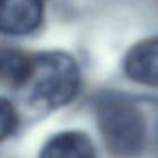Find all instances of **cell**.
I'll return each instance as SVG.
<instances>
[{
  "mask_svg": "<svg viewBox=\"0 0 158 158\" xmlns=\"http://www.w3.org/2000/svg\"><path fill=\"white\" fill-rule=\"evenodd\" d=\"M98 132L107 151L114 158H137L147 143V125L140 108L132 100L104 93L94 101Z\"/></svg>",
  "mask_w": 158,
  "mask_h": 158,
  "instance_id": "1",
  "label": "cell"
},
{
  "mask_svg": "<svg viewBox=\"0 0 158 158\" xmlns=\"http://www.w3.org/2000/svg\"><path fill=\"white\" fill-rule=\"evenodd\" d=\"M81 86V71L72 56L43 52L32 56L25 90L27 100L38 110H57L75 98Z\"/></svg>",
  "mask_w": 158,
  "mask_h": 158,
  "instance_id": "2",
  "label": "cell"
},
{
  "mask_svg": "<svg viewBox=\"0 0 158 158\" xmlns=\"http://www.w3.org/2000/svg\"><path fill=\"white\" fill-rule=\"evenodd\" d=\"M47 0H0V33L27 36L42 25Z\"/></svg>",
  "mask_w": 158,
  "mask_h": 158,
  "instance_id": "3",
  "label": "cell"
},
{
  "mask_svg": "<svg viewBox=\"0 0 158 158\" xmlns=\"http://www.w3.org/2000/svg\"><path fill=\"white\" fill-rule=\"evenodd\" d=\"M122 68L132 82L158 89V35L135 43L123 57Z\"/></svg>",
  "mask_w": 158,
  "mask_h": 158,
  "instance_id": "4",
  "label": "cell"
},
{
  "mask_svg": "<svg viewBox=\"0 0 158 158\" xmlns=\"http://www.w3.org/2000/svg\"><path fill=\"white\" fill-rule=\"evenodd\" d=\"M39 158H97L92 139L81 131H64L43 146Z\"/></svg>",
  "mask_w": 158,
  "mask_h": 158,
  "instance_id": "5",
  "label": "cell"
},
{
  "mask_svg": "<svg viewBox=\"0 0 158 158\" xmlns=\"http://www.w3.org/2000/svg\"><path fill=\"white\" fill-rule=\"evenodd\" d=\"M32 67V56L14 47L0 46V83L13 89H22Z\"/></svg>",
  "mask_w": 158,
  "mask_h": 158,
  "instance_id": "6",
  "label": "cell"
},
{
  "mask_svg": "<svg viewBox=\"0 0 158 158\" xmlns=\"http://www.w3.org/2000/svg\"><path fill=\"white\" fill-rule=\"evenodd\" d=\"M19 125L18 111L10 100L0 97V142L13 136Z\"/></svg>",
  "mask_w": 158,
  "mask_h": 158,
  "instance_id": "7",
  "label": "cell"
}]
</instances>
